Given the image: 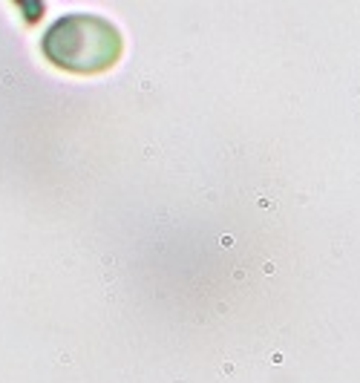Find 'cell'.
Instances as JSON below:
<instances>
[{
    "mask_svg": "<svg viewBox=\"0 0 360 383\" xmlns=\"http://www.w3.org/2000/svg\"><path fill=\"white\" fill-rule=\"evenodd\" d=\"M15 6L20 9V15H23L26 23H35L44 15V0H15Z\"/></svg>",
    "mask_w": 360,
    "mask_h": 383,
    "instance_id": "obj_2",
    "label": "cell"
},
{
    "mask_svg": "<svg viewBox=\"0 0 360 383\" xmlns=\"http://www.w3.org/2000/svg\"><path fill=\"white\" fill-rule=\"evenodd\" d=\"M41 49L55 67L92 75L110 69L118 61L121 35L110 20L98 15H64L46 29Z\"/></svg>",
    "mask_w": 360,
    "mask_h": 383,
    "instance_id": "obj_1",
    "label": "cell"
}]
</instances>
